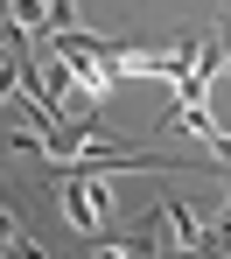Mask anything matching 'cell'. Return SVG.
Here are the masks:
<instances>
[{"label":"cell","mask_w":231,"mask_h":259,"mask_svg":"<svg viewBox=\"0 0 231 259\" xmlns=\"http://www.w3.org/2000/svg\"><path fill=\"white\" fill-rule=\"evenodd\" d=\"M63 182V210L77 224V238H91L98 224H112V189H105V175H56Z\"/></svg>","instance_id":"1"},{"label":"cell","mask_w":231,"mask_h":259,"mask_svg":"<svg viewBox=\"0 0 231 259\" xmlns=\"http://www.w3.org/2000/svg\"><path fill=\"white\" fill-rule=\"evenodd\" d=\"M0 252H35V238L21 231V217L7 210V203H0Z\"/></svg>","instance_id":"2"}]
</instances>
